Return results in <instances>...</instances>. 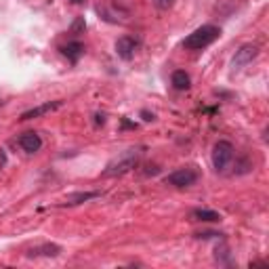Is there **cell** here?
<instances>
[{
	"instance_id": "1",
	"label": "cell",
	"mask_w": 269,
	"mask_h": 269,
	"mask_svg": "<svg viewBox=\"0 0 269 269\" xmlns=\"http://www.w3.org/2000/svg\"><path fill=\"white\" fill-rule=\"evenodd\" d=\"M141 154H143V147L126 149L124 154H120L118 158H114V160L105 166L103 177H120V175H124V173H131L133 168L139 164V160H141Z\"/></svg>"
},
{
	"instance_id": "2",
	"label": "cell",
	"mask_w": 269,
	"mask_h": 269,
	"mask_svg": "<svg viewBox=\"0 0 269 269\" xmlns=\"http://www.w3.org/2000/svg\"><path fill=\"white\" fill-rule=\"evenodd\" d=\"M219 36H221V29H219L217 25H202V27L194 29V32L185 38L183 46L187 48V51H202V48L211 46Z\"/></svg>"
},
{
	"instance_id": "3",
	"label": "cell",
	"mask_w": 269,
	"mask_h": 269,
	"mask_svg": "<svg viewBox=\"0 0 269 269\" xmlns=\"http://www.w3.org/2000/svg\"><path fill=\"white\" fill-rule=\"evenodd\" d=\"M234 160V145L229 141H217L213 147V166L217 173H223Z\"/></svg>"
},
{
	"instance_id": "4",
	"label": "cell",
	"mask_w": 269,
	"mask_h": 269,
	"mask_svg": "<svg viewBox=\"0 0 269 269\" xmlns=\"http://www.w3.org/2000/svg\"><path fill=\"white\" fill-rule=\"evenodd\" d=\"M196 181H198V171L196 168H179V171L171 173L164 179V183L173 185V187H189V185H194Z\"/></svg>"
},
{
	"instance_id": "5",
	"label": "cell",
	"mask_w": 269,
	"mask_h": 269,
	"mask_svg": "<svg viewBox=\"0 0 269 269\" xmlns=\"http://www.w3.org/2000/svg\"><path fill=\"white\" fill-rule=\"evenodd\" d=\"M257 55H259V46H257V44H242V46L236 51L234 59H232V67H234V69H240V67H244V65L251 63Z\"/></svg>"
},
{
	"instance_id": "6",
	"label": "cell",
	"mask_w": 269,
	"mask_h": 269,
	"mask_svg": "<svg viewBox=\"0 0 269 269\" xmlns=\"http://www.w3.org/2000/svg\"><path fill=\"white\" fill-rule=\"evenodd\" d=\"M139 46V40L133 36H122L116 40V53L120 59H124V61H131V59L135 57V51Z\"/></svg>"
},
{
	"instance_id": "7",
	"label": "cell",
	"mask_w": 269,
	"mask_h": 269,
	"mask_svg": "<svg viewBox=\"0 0 269 269\" xmlns=\"http://www.w3.org/2000/svg\"><path fill=\"white\" fill-rule=\"evenodd\" d=\"M63 105V101L59 99V101H46L42 105H36L32 109H27V112L21 114V120H34V118H40V116H46V114H51L55 112V109H59Z\"/></svg>"
},
{
	"instance_id": "8",
	"label": "cell",
	"mask_w": 269,
	"mask_h": 269,
	"mask_svg": "<svg viewBox=\"0 0 269 269\" xmlns=\"http://www.w3.org/2000/svg\"><path fill=\"white\" fill-rule=\"evenodd\" d=\"M19 145H21L23 152L27 154H36L38 149L42 147V139L38 133H23L21 137H19Z\"/></svg>"
},
{
	"instance_id": "9",
	"label": "cell",
	"mask_w": 269,
	"mask_h": 269,
	"mask_svg": "<svg viewBox=\"0 0 269 269\" xmlns=\"http://www.w3.org/2000/svg\"><path fill=\"white\" fill-rule=\"evenodd\" d=\"M61 53H63L72 63H78V59L84 55V46L78 42V40H72V42H67L65 46H61Z\"/></svg>"
},
{
	"instance_id": "10",
	"label": "cell",
	"mask_w": 269,
	"mask_h": 269,
	"mask_svg": "<svg viewBox=\"0 0 269 269\" xmlns=\"http://www.w3.org/2000/svg\"><path fill=\"white\" fill-rule=\"evenodd\" d=\"M99 196H101L99 192H76V194H69L61 206H76V204L88 202V200H93V198H99Z\"/></svg>"
},
{
	"instance_id": "11",
	"label": "cell",
	"mask_w": 269,
	"mask_h": 269,
	"mask_svg": "<svg viewBox=\"0 0 269 269\" xmlns=\"http://www.w3.org/2000/svg\"><path fill=\"white\" fill-rule=\"evenodd\" d=\"M59 253H61V246H57V244H42V246L29 248L27 257H57Z\"/></svg>"
},
{
	"instance_id": "12",
	"label": "cell",
	"mask_w": 269,
	"mask_h": 269,
	"mask_svg": "<svg viewBox=\"0 0 269 269\" xmlns=\"http://www.w3.org/2000/svg\"><path fill=\"white\" fill-rule=\"evenodd\" d=\"M171 82H173V88H177V91H187L189 84H192V78H189L185 69H177L171 76Z\"/></svg>"
},
{
	"instance_id": "13",
	"label": "cell",
	"mask_w": 269,
	"mask_h": 269,
	"mask_svg": "<svg viewBox=\"0 0 269 269\" xmlns=\"http://www.w3.org/2000/svg\"><path fill=\"white\" fill-rule=\"evenodd\" d=\"M192 219L194 221H204V223H217L221 221V215L217 211H208V208H196L192 213Z\"/></svg>"
},
{
	"instance_id": "14",
	"label": "cell",
	"mask_w": 269,
	"mask_h": 269,
	"mask_svg": "<svg viewBox=\"0 0 269 269\" xmlns=\"http://www.w3.org/2000/svg\"><path fill=\"white\" fill-rule=\"evenodd\" d=\"M215 259H217V263H221V265H232V253H229V246L227 244H219L215 248Z\"/></svg>"
},
{
	"instance_id": "15",
	"label": "cell",
	"mask_w": 269,
	"mask_h": 269,
	"mask_svg": "<svg viewBox=\"0 0 269 269\" xmlns=\"http://www.w3.org/2000/svg\"><path fill=\"white\" fill-rule=\"evenodd\" d=\"M154 4H156L158 8H162V11H164V8H171V6L175 4V0H154Z\"/></svg>"
},
{
	"instance_id": "16",
	"label": "cell",
	"mask_w": 269,
	"mask_h": 269,
	"mask_svg": "<svg viewBox=\"0 0 269 269\" xmlns=\"http://www.w3.org/2000/svg\"><path fill=\"white\" fill-rule=\"evenodd\" d=\"M84 27H86V23H84V19L80 17V19H76V21H74L72 32H74V34H78V32H80V29H84Z\"/></svg>"
},
{
	"instance_id": "17",
	"label": "cell",
	"mask_w": 269,
	"mask_h": 269,
	"mask_svg": "<svg viewBox=\"0 0 269 269\" xmlns=\"http://www.w3.org/2000/svg\"><path fill=\"white\" fill-rule=\"evenodd\" d=\"M105 122V114H97L95 116V124H103Z\"/></svg>"
},
{
	"instance_id": "18",
	"label": "cell",
	"mask_w": 269,
	"mask_h": 269,
	"mask_svg": "<svg viewBox=\"0 0 269 269\" xmlns=\"http://www.w3.org/2000/svg\"><path fill=\"white\" fill-rule=\"evenodd\" d=\"M143 118H145V120H154V114H149V112H143Z\"/></svg>"
},
{
	"instance_id": "19",
	"label": "cell",
	"mask_w": 269,
	"mask_h": 269,
	"mask_svg": "<svg viewBox=\"0 0 269 269\" xmlns=\"http://www.w3.org/2000/svg\"><path fill=\"white\" fill-rule=\"evenodd\" d=\"M72 2H76V4H80V2H82V0H72Z\"/></svg>"
}]
</instances>
